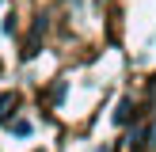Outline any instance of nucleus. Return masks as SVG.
I'll use <instances>...</instances> for the list:
<instances>
[{"mask_svg":"<svg viewBox=\"0 0 156 152\" xmlns=\"http://www.w3.org/2000/svg\"><path fill=\"white\" fill-rule=\"evenodd\" d=\"M15 106H19V99L4 91V95H0V126H8V122L15 118Z\"/></svg>","mask_w":156,"mask_h":152,"instance_id":"f257e3e1","label":"nucleus"},{"mask_svg":"<svg viewBox=\"0 0 156 152\" xmlns=\"http://www.w3.org/2000/svg\"><path fill=\"white\" fill-rule=\"evenodd\" d=\"M8 129H12V137H30V129H34V126H30L27 118H12V122H8Z\"/></svg>","mask_w":156,"mask_h":152,"instance_id":"f03ea898","label":"nucleus"},{"mask_svg":"<svg viewBox=\"0 0 156 152\" xmlns=\"http://www.w3.org/2000/svg\"><path fill=\"white\" fill-rule=\"evenodd\" d=\"M129 114H133V103H129V99H122V103H118V110H114V122H118V126H126V122H129Z\"/></svg>","mask_w":156,"mask_h":152,"instance_id":"7ed1b4c3","label":"nucleus"},{"mask_svg":"<svg viewBox=\"0 0 156 152\" xmlns=\"http://www.w3.org/2000/svg\"><path fill=\"white\" fill-rule=\"evenodd\" d=\"M0 30H4V34H12V30H15V15H8V19L0 23Z\"/></svg>","mask_w":156,"mask_h":152,"instance_id":"20e7f679","label":"nucleus"},{"mask_svg":"<svg viewBox=\"0 0 156 152\" xmlns=\"http://www.w3.org/2000/svg\"><path fill=\"white\" fill-rule=\"evenodd\" d=\"M95 152H107V148H95Z\"/></svg>","mask_w":156,"mask_h":152,"instance_id":"39448f33","label":"nucleus"},{"mask_svg":"<svg viewBox=\"0 0 156 152\" xmlns=\"http://www.w3.org/2000/svg\"><path fill=\"white\" fill-rule=\"evenodd\" d=\"M0 4H4V0H0Z\"/></svg>","mask_w":156,"mask_h":152,"instance_id":"423d86ee","label":"nucleus"}]
</instances>
